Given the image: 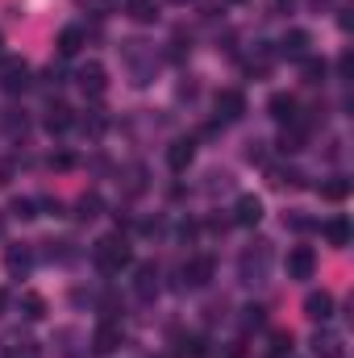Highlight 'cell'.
<instances>
[{
    "mask_svg": "<svg viewBox=\"0 0 354 358\" xmlns=\"http://www.w3.org/2000/svg\"><path fill=\"white\" fill-rule=\"evenodd\" d=\"M92 259H96V267L104 271V275H121V271L134 263V250H129V242L125 238H100L96 242V250H92Z\"/></svg>",
    "mask_w": 354,
    "mask_h": 358,
    "instance_id": "obj_1",
    "label": "cell"
},
{
    "mask_svg": "<svg viewBox=\"0 0 354 358\" xmlns=\"http://www.w3.org/2000/svg\"><path fill=\"white\" fill-rule=\"evenodd\" d=\"M267 267H271V246H267V242H255V250L242 255V279H246V283H263Z\"/></svg>",
    "mask_w": 354,
    "mask_h": 358,
    "instance_id": "obj_2",
    "label": "cell"
},
{
    "mask_svg": "<svg viewBox=\"0 0 354 358\" xmlns=\"http://www.w3.org/2000/svg\"><path fill=\"white\" fill-rule=\"evenodd\" d=\"M0 88L4 92H25L29 88V67H25V59H4V63H0Z\"/></svg>",
    "mask_w": 354,
    "mask_h": 358,
    "instance_id": "obj_3",
    "label": "cell"
},
{
    "mask_svg": "<svg viewBox=\"0 0 354 358\" xmlns=\"http://www.w3.org/2000/svg\"><path fill=\"white\" fill-rule=\"evenodd\" d=\"M283 267H288V279H313V271H317V255H313L309 246H292Z\"/></svg>",
    "mask_w": 354,
    "mask_h": 358,
    "instance_id": "obj_4",
    "label": "cell"
},
{
    "mask_svg": "<svg viewBox=\"0 0 354 358\" xmlns=\"http://www.w3.org/2000/svg\"><path fill=\"white\" fill-rule=\"evenodd\" d=\"M117 346H121V325L104 317V321L96 325V334H92V350H96V355H113Z\"/></svg>",
    "mask_w": 354,
    "mask_h": 358,
    "instance_id": "obj_5",
    "label": "cell"
},
{
    "mask_svg": "<svg viewBox=\"0 0 354 358\" xmlns=\"http://www.w3.org/2000/svg\"><path fill=\"white\" fill-rule=\"evenodd\" d=\"M76 80H80V88L88 92V96H104V88H108V71L100 63H84L76 71Z\"/></svg>",
    "mask_w": 354,
    "mask_h": 358,
    "instance_id": "obj_6",
    "label": "cell"
},
{
    "mask_svg": "<svg viewBox=\"0 0 354 358\" xmlns=\"http://www.w3.org/2000/svg\"><path fill=\"white\" fill-rule=\"evenodd\" d=\"M242 113H246V96L238 88H225L217 96V117L221 121H242Z\"/></svg>",
    "mask_w": 354,
    "mask_h": 358,
    "instance_id": "obj_7",
    "label": "cell"
},
{
    "mask_svg": "<svg viewBox=\"0 0 354 358\" xmlns=\"http://www.w3.org/2000/svg\"><path fill=\"white\" fill-rule=\"evenodd\" d=\"M304 317L325 325V321L334 317V296H330V292H309V300H304Z\"/></svg>",
    "mask_w": 354,
    "mask_h": 358,
    "instance_id": "obj_8",
    "label": "cell"
},
{
    "mask_svg": "<svg viewBox=\"0 0 354 358\" xmlns=\"http://www.w3.org/2000/svg\"><path fill=\"white\" fill-rule=\"evenodd\" d=\"M309 46H313V38H309L304 29H288L283 42H279V55H288V59H309Z\"/></svg>",
    "mask_w": 354,
    "mask_h": 358,
    "instance_id": "obj_9",
    "label": "cell"
},
{
    "mask_svg": "<svg viewBox=\"0 0 354 358\" xmlns=\"http://www.w3.org/2000/svg\"><path fill=\"white\" fill-rule=\"evenodd\" d=\"M267 108H271V117H275V121H279V125H292V121H296V117H300V113H296V108H300V104H296V96H288V92H275V96H271V104H267Z\"/></svg>",
    "mask_w": 354,
    "mask_h": 358,
    "instance_id": "obj_10",
    "label": "cell"
},
{
    "mask_svg": "<svg viewBox=\"0 0 354 358\" xmlns=\"http://www.w3.org/2000/svg\"><path fill=\"white\" fill-rule=\"evenodd\" d=\"M234 221H238V225H259V221H263V200H259V196H238Z\"/></svg>",
    "mask_w": 354,
    "mask_h": 358,
    "instance_id": "obj_11",
    "label": "cell"
},
{
    "mask_svg": "<svg viewBox=\"0 0 354 358\" xmlns=\"http://www.w3.org/2000/svg\"><path fill=\"white\" fill-rule=\"evenodd\" d=\"M192 159H196V142H192V138H179V142H171V150H167L171 171H187V167H192Z\"/></svg>",
    "mask_w": 354,
    "mask_h": 358,
    "instance_id": "obj_12",
    "label": "cell"
},
{
    "mask_svg": "<svg viewBox=\"0 0 354 358\" xmlns=\"http://www.w3.org/2000/svg\"><path fill=\"white\" fill-rule=\"evenodd\" d=\"M183 279H187L192 287H204V283L213 279V259H208V255H196L192 263H183Z\"/></svg>",
    "mask_w": 354,
    "mask_h": 358,
    "instance_id": "obj_13",
    "label": "cell"
},
{
    "mask_svg": "<svg viewBox=\"0 0 354 358\" xmlns=\"http://www.w3.org/2000/svg\"><path fill=\"white\" fill-rule=\"evenodd\" d=\"M313 355H317V358H346V346H342V338H338V334L321 329V334L313 338Z\"/></svg>",
    "mask_w": 354,
    "mask_h": 358,
    "instance_id": "obj_14",
    "label": "cell"
},
{
    "mask_svg": "<svg viewBox=\"0 0 354 358\" xmlns=\"http://www.w3.org/2000/svg\"><path fill=\"white\" fill-rule=\"evenodd\" d=\"M321 234H325V242L338 246V250L351 246V221H346V217H330V221L321 225Z\"/></svg>",
    "mask_w": 354,
    "mask_h": 358,
    "instance_id": "obj_15",
    "label": "cell"
},
{
    "mask_svg": "<svg viewBox=\"0 0 354 358\" xmlns=\"http://www.w3.org/2000/svg\"><path fill=\"white\" fill-rule=\"evenodd\" d=\"M4 267H8V275H29V267H34V250H29V246H8Z\"/></svg>",
    "mask_w": 354,
    "mask_h": 358,
    "instance_id": "obj_16",
    "label": "cell"
},
{
    "mask_svg": "<svg viewBox=\"0 0 354 358\" xmlns=\"http://www.w3.org/2000/svg\"><path fill=\"white\" fill-rule=\"evenodd\" d=\"M55 46H59V55H63V59H76V55L84 50V29H80V25H67V29L59 34V42H55Z\"/></svg>",
    "mask_w": 354,
    "mask_h": 358,
    "instance_id": "obj_17",
    "label": "cell"
},
{
    "mask_svg": "<svg viewBox=\"0 0 354 358\" xmlns=\"http://www.w3.org/2000/svg\"><path fill=\"white\" fill-rule=\"evenodd\" d=\"M134 287H138V296H142V300H150V296L159 292V267H155V263H142V267H138V283H134Z\"/></svg>",
    "mask_w": 354,
    "mask_h": 358,
    "instance_id": "obj_18",
    "label": "cell"
},
{
    "mask_svg": "<svg viewBox=\"0 0 354 358\" xmlns=\"http://www.w3.org/2000/svg\"><path fill=\"white\" fill-rule=\"evenodd\" d=\"M125 13H129L138 25H155V21H159V4H155V0H129Z\"/></svg>",
    "mask_w": 354,
    "mask_h": 358,
    "instance_id": "obj_19",
    "label": "cell"
},
{
    "mask_svg": "<svg viewBox=\"0 0 354 358\" xmlns=\"http://www.w3.org/2000/svg\"><path fill=\"white\" fill-rule=\"evenodd\" d=\"M71 121H76V117H71V108H67V104H50V113H46V129H50V134L71 129Z\"/></svg>",
    "mask_w": 354,
    "mask_h": 358,
    "instance_id": "obj_20",
    "label": "cell"
},
{
    "mask_svg": "<svg viewBox=\"0 0 354 358\" xmlns=\"http://www.w3.org/2000/svg\"><path fill=\"white\" fill-rule=\"evenodd\" d=\"M21 317H25V321H42V317H46V300H42L38 292H25V296H21Z\"/></svg>",
    "mask_w": 354,
    "mask_h": 358,
    "instance_id": "obj_21",
    "label": "cell"
},
{
    "mask_svg": "<svg viewBox=\"0 0 354 358\" xmlns=\"http://www.w3.org/2000/svg\"><path fill=\"white\" fill-rule=\"evenodd\" d=\"M321 196H325V200H346V196H351V179H330V183H321Z\"/></svg>",
    "mask_w": 354,
    "mask_h": 358,
    "instance_id": "obj_22",
    "label": "cell"
},
{
    "mask_svg": "<svg viewBox=\"0 0 354 358\" xmlns=\"http://www.w3.org/2000/svg\"><path fill=\"white\" fill-rule=\"evenodd\" d=\"M4 358H42V350L34 342H8L4 346Z\"/></svg>",
    "mask_w": 354,
    "mask_h": 358,
    "instance_id": "obj_23",
    "label": "cell"
},
{
    "mask_svg": "<svg viewBox=\"0 0 354 358\" xmlns=\"http://www.w3.org/2000/svg\"><path fill=\"white\" fill-rule=\"evenodd\" d=\"M304 80L309 84H321L325 80V59H304Z\"/></svg>",
    "mask_w": 354,
    "mask_h": 358,
    "instance_id": "obj_24",
    "label": "cell"
},
{
    "mask_svg": "<svg viewBox=\"0 0 354 358\" xmlns=\"http://www.w3.org/2000/svg\"><path fill=\"white\" fill-rule=\"evenodd\" d=\"M96 217H100V196L92 192V196L80 200V221H96Z\"/></svg>",
    "mask_w": 354,
    "mask_h": 358,
    "instance_id": "obj_25",
    "label": "cell"
},
{
    "mask_svg": "<svg viewBox=\"0 0 354 358\" xmlns=\"http://www.w3.org/2000/svg\"><path fill=\"white\" fill-rule=\"evenodd\" d=\"M34 208H38V200H17V204H13V217H21V221H29V217H38Z\"/></svg>",
    "mask_w": 354,
    "mask_h": 358,
    "instance_id": "obj_26",
    "label": "cell"
},
{
    "mask_svg": "<svg viewBox=\"0 0 354 358\" xmlns=\"http://www.w3.org/2000/svg\"><path fill=\"white\" fill-rule=\"evenodd\" d=\"M183 355H204V338H187V342H183Z\"/></svg>",
    "mask_w": 354,
    "mask_h": 358,
    "instance_id": "obj_27",
    "label": "cell"
},
{
    "mask_svg": "<svg viewBox=\"0 0 354 358\" xmlns=\"http://www.w3.org/2000/svg\"><path fill=\"white\" fill-rule=\"evenodd\" d=\"M4 308H8V292L0 287V313H4Z\"/></svg>",
    "mask_w": 354,
    "mask_h": 358,
    "instance_id": "obj_28",
    "label": "cell"
},
{
    "mask_svg": "<svg viewBox=\"0 0 354 358\" xmlns=\"http://www.w3.org/2000/svg\"><path fill=\"white\" fill-rule=\"evenodd\" d=\"M0 183H8V167L4 163H0Z\"/></svg>",
    "mask_w": 354,
    "mask_h": 358,
    "instance_id": "obj_29",
    "label": "cell"
},
{
    "mask_svg": "<svg viewBox=\"0 0 354 358\" xmlns=\"http://www.w3.org/2000/svg\"><path fill=\"white\" fill-rule=\"evenodd\" d=\"M171 4H192V0H171Z\"/></svg>",
    "mask_w": 354,
    "mask_h": 358,
    "instance_id": "obj_30",
    "label": "cell"
},
{
    "mask_svg": "<svg viewBox=\"0 0 354 358\" xmlns=\"http://www.w3.org/2000/svg\"><path fill=\"white\" fill-rule=\"evenodd\" d=\"M279 4H292V0H279Z\"/></svg>",
    "mask_w": 354,
    "mask_h": 358,
    "instance_id": "obj_31",
    "label": "cell"
},
{
    "mask_svg": "<svg viewBox=\"0 0 354 358\" xmlns=\"http://www.w3.org/2000/svg\"><path fill=\"white\" fill-rule=\"evenodd\" d=\"M234 4H242V0H234Z\"/></svg>",
    "mask_w": 354,
    "mask_h": 358,
    "instance_id": "obj_32",
    "label": "cell"
},
{
    "mask_svg": "<svg viewBox=\"0 0 354 358\" xmlns=\"http://www.w3.org/2000/svg\"><path fill=\"white\" fill-rule=\"evenodd\" d=\"M0 46H4V42H0Z\"/></svg>",
    "mask_w": 354,
    "mask_h": 358,
    "instance_id": "obj_33",
    "label": "cell"
}]
</instances>
